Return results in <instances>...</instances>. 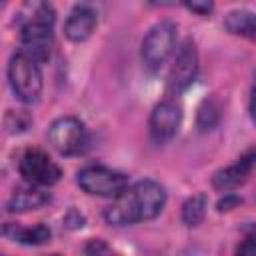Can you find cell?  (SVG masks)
Instances as JSON below:
<instances>
[{"instance_id":"obj_1","label":"cell","mask_w":256,"mask_h":256,"mask_svg":"<svg viewBox=\"0 0 256 256\" xmlns=\"http://www.w3.org/2000/svg\"><path fill=\"white\" fill-rule=\"evenodd\" d=\"M166 204V192L156 180H138L128 186L106 208L104 218L110 226H130L156 218Z\"/></svg>"},{"instance_id":"obj_2","label":"cell","mask_w":256,"mask_h":256,"mask_svg":"<svg viewBox=\"0 0 256 256\" xmlns=\"http://www.w3.org/2000/svg\"><path fill=\"white\" fill-rule=\"evenodd\" d=\"M20 16V52L36 64L46 62L54 44V8L46 2H34L26 4Z\"/></svg>"},{"instance_id":"obj_3","label":"cell","mask_w":256,"mask_h":256,"mask_svg":"<svg viewBox=\"0 0 256 256\" xmlns=\"http://www.w3.org/2000/svg\"><path fill=\"white\" fill-rule=\"evenodd\" d=\"M8 80L12 86V92L18 100L32 104L42 94V72L40 64H36L32 58L24 56L22 52L14 54L8 64Z\"/></svg>"},{"instance_id":"obj_4","label":"cell","mask_w":256,"mask_h":256,"mask_svg":"<svg viewBox=\"0 0 256 256\" xmlns=\"http://www.w3.org/2000/svg\"><path fill=\"white\" fill-rule=\"evenodd\" d=\"M76 182L86 194L104 196V198H116L128 188V176L124 172H118L102 164L84 166L78 172Z\"/></svg>"},{"instance_id":"obj_5","label":"cell","mask_w":256,"mask_h":256,"mask_svg":"<svg viewBox=\"0 0 256 256\" xmlns=\"http://www.w3.org/2000/svg\"><path fill=\"white\" fill-rule=\"evenodd\" d=\"M174 44H176V24L170 20H160L158 24H154L144 36L140 48L144 66L150 72H158L170 58Z\"/></svg>"},{"instance_id":"obj_6","label":"cell","mask_w":256,"mask_h":256,"mask_svg":"<svg viewBox=\"0 0 256 256\" xmlns=\"http://www.w3.org/2000/svg\"><path fill=\"white\" fill-rule=\"evenodd\" d=\"M18 170L24 176V180L32 186H52L62 176L60 166L40 148L24 150L18 162Z\"/></svg>"},{"instance_id":"obj_7","label":"cell","mask_w":256,"mask_h":256,"mask_svg":"<svg viewBox=\"0 0 256 256\" xmlns=\"http://www.w3.org/2000/svg\"><path fill=\"white\" fill-rule=\"evenodd\" d=\"M50 144L64 156H74L86 146V128L74 116L56 118L48 128Z\"/></svg>"},{"instance_id":"obj_8","label":"cell","mask_w":256,"mask_h":256,"mask_svg":"<svg viewBox=\"0 0 256 256\" xmlns=\"http://www.w3.org/2000/svg\"><path fill=\"white\" fill-rule=\"evenodd\" d=\"M198 74V52H196V44L188 38L180 44L174 64L170 68L168 74V92L170 94H180L184 92Z\"/></svg>"},{"instance_id":"obj_9","label":"cell","mask_w":256,"mask_h":256,"mask_svg":"<svg viewBox=\"0 0 256 256\" xmlns=\"http://www.w3.org/2000/svg\"><path fill=\"white\" fill-rule=\"evenodd\" d=\"M180 122H182V110L174 100L158 102L150 114V120H148L152 140L158 144L172 140L180 128Z\"/></svg>"},{"instance_id":"obj_10","label":"cell","mask_w":256,"mask_h":256,"mask_svg":"<svg viewBox=\"0 0 256 256\" xmlns=\"http://www.w3.org/2000/svg\"><path fill=\"white\" fill-rule=\"evenodd\" d=\"M96 24H98V14H96L94 6L76 4L64 22V34L72 42H84L86 38H90Z\"/></svg>"},{"instance_id":"obj_11","label":"cell","mask_w":256,"mask_h":256,"mask_svg":"<svg viewBox=\"0 0 256 256\" xmlns=\"http://www.w3.org/2000/svg\"><path fill=\"white\" fill-rule=\"evenodd\" d=\"M252 166H254V150H248L232 166H226V168H222V170H218L214 174V178H212L214 188H218V190H232V188L240 186L250 176Z\"/></svg>"},{"instance_id":"obj_12","label":"cell","mask_w":256,"mask_h":256,"mask_svg":"<svg viewBox=\"0 0 256 256\" xmlns=\"http://www.w3.org/2000/svg\"><path fill=\"white\" fill-rule=\"evenodd\" d=\"M48 202H50V194L46 190L30 184V186L14 190V194L8 200V210L10 212H26V210H36Z\"/></svg>"},{"instance_id":"obj_13","label":"cell","mask_w":256,"mask_h":256,"mask_svg":"<svg viewBox=\"0 0 256 256\" xmlns=\"http://www.w3.org/2000/svg\"><path fill=\"white\" fill-rule=\"evenodd\" d=\"M2 234L10 236L14 242L20 244H28V246H40L46 244L50 240V228L46 224H34V226H16V224H8L0 228Z\"/></svg>"},{"instance_id":"obj_14","label":"cell","mask_w":256,"mask_h":256,"mask_svg":"<svg viewBox=\"0 0 256 256\" xmlns=\"http://www.w3.org/2000/svg\"><path fill=\"white\" fill-rule=\"evenodd\" d=\"M224 26L230 34H238V36H246V38H254L256 32V22H254V14L248 10H234L224 18Z\"/></svg>"},{"instance_id":"obj_15","label":"cell","mask_w":256,"mask_h":256,"mask_svg":"<svg viewBox=\"0 0 256 256\" xmlns=\"http://www.w3.org/2000/svg\"><path fill=\"white\" fill-rule=\"evenodd\" d=\"M206 206H208V198L204 192L192 194L182 206V222L186 226H198L206 216Z\"/></svg>"},{"instance_id":"obj_16","label":"cell","mask_w":256,"mask_h":256,"mask_svg":"<svg viewBox=\"0 0 256 256\" xmlns=\"http://www.w3.org/2000/svg\"><path fill=\"white\" fill-rule=\"evenodd\" d=\"M84 256H116V252L102 238H90L84 244Z\"/></svg>"},{"instance_id":"obj_17","label":"cell","mask_w":256,"mask_h":256,"mask_svg":"<svg viewBox=\"0 0 256 256\" xmlns=\"http://www.w3.org/2000/svg\"><path fill=\"white\" fill-rule=\"evenodd\" d=\"M236 256H256V242H254V236L248 234L240 246L236 248Z\"/></svg>"},{"instance_id":"obj_18","label":"cell","mask_w":256,"mask_h":256,"mask_svg":"<svg viewBox=\"0 0 256 256\" xmlns=\"http://www.w3.org/2000/svg\"><path fill=\"white\" fill-rule=\"evenodd\" d=\"M242 200L238 198V196H234V194H224V198L218 202V210L220 212H224V210H232L234 206H238Z\"/></svg>"},{"instance_id":"obj_19","label":"cell","mask_w":256,"mask_h":256,"mask_svg":"<svg viewBox=\"0 0 256 256\" xmlns=\"http://www.w3.org/2000/svg\"><path fill=\"white\" fill-rule=\"evenodd\" d=\"M186 6L190 10H194V12H198V14H208L212 10V4L210 2H188Z\"/></svg>"},{"instance_id":"obj_20","label":"cell","mask_w":256,"mask_h":256,"mask_svg":"<svg viewBox=\"0 0 256 256\" xmlns=\"http://www.w3.org/2000/svg\"><path fill=\"white\" fill-rule=\"evenodd\" d=\"M54 256H56V254H54Z\"/></svg>"}]
</instances>
